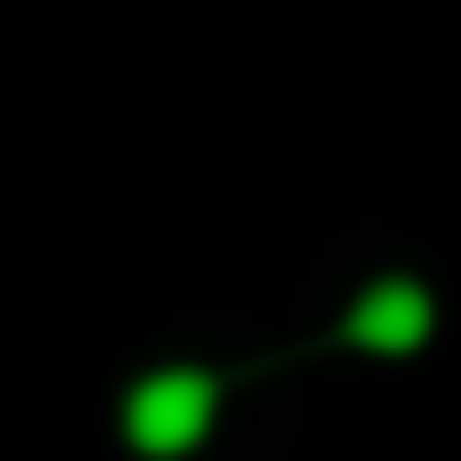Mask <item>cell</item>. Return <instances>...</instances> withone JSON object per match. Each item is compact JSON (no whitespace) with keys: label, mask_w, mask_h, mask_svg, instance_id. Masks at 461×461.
Returning <instances> with one entry per match:
<instances>
[{"label":"cell","mask_w":461,"mask_h":461,"mask_svg":"<svg viewBox=\"0 0 461 461\" xmlns=\"http://www.w3.org/2000/svg\"><path fill=\"white\" fill-rule=\"evenodd\" d=\"M222 411V384L205 376V367H154V376L129 384V402H120V428H129L137 453L154 461H180L205 445V428H214Z\"/></svg>","instance_id":"obj_1"},{"label":"cell","mask_w":461,"mask_h":461,"mask_svg":"<svg viewBox=\"0 0 461 461\" xmlns=\"http://www.w3.org/2000/svg\"><path fill=\"white\" fill-rule=\"evenodd\" d=\"M342 333H350L359 350H393V359H402V350H419V342L436 333V299L419 291V282H402V274H393V282H367Z\"/></svg>","instance_id":"obj_2"}]
</instances>
